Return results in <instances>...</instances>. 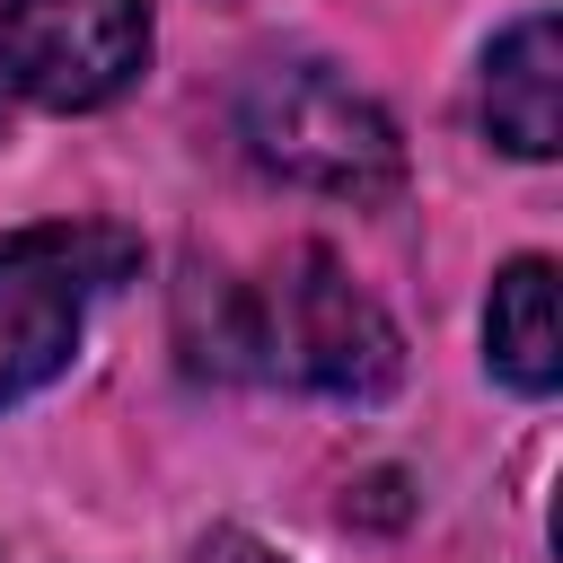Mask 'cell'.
<instances>
[{"mask_svg":"<svg viewBox=\"0 0 563 563\" xmlns=\"http://www.w3.org/2000/svg\"><path fill=\"white\" fill-rule=\"evenodd\" d=\"M238 141L264 176L334 202H387L405 185L396 123L325 62H264L238 88Z\"/></svg>","mask_w":563,"mask_h":563,"instance_id":"obj_2","label":"cell"},{"mask_svg":"<svg viewBox=\"0 0 563 563\" xmlns=\"http://www.w3.org/2000/svg\"><path fill=\"white\" fill-rule=\"evenodd\" d=\"M194 369L220 378H290L343 405H378L405 378V343L387 308L325 255L290 246L264 282H220L211 290V334H185Z\"/></svg>","mask_w":563,"mask_h":563,"instance_id":"obj_1","label":"cell"},{"mask_svg":"<svg viewBox=\"0 0 563 563\" xmlns=\"http://www.w3.org/2000/svg\"><path fill=\"white\" fill-rule=\"evenodd\" d=\"M484 132L510 158H554V141H563V35L545 9H528L484 53Z\"/></svg>","mask_w":563,"mask_h":563,"instance_id":"obj_5","label":"cell"},{"mask_svg":"<svg viewBox=\"0 0 563 563\" xmlns=\"http://www.w3.org/2000/svg\"><path fill=\"white\" fill-rule=\"evenodd\" d=\"M194 563H282V554H264L255 537H238V528H220V537H202V554Z\"/></svg>","mask_w":563,"mask_h":563,"instance_id":"obj_7","label":"cell"},{"mask_svg":"<svg viewBox=\"0 0 563 563\" xmlns=\"http://www.w3.org/2000/svg\"><path fill=\"white\" fill-rule=\"evenodd\" d=\"M132 264H141V246L97 220H53V229L0 238V405L53 387L70 369L88 308Z\"/></svg>","mask_w":563,"mask_h":563,"instance_id":"obj_3","label":"cell"},{"mask_svg":"<svg viewBox=\"0 0 563 563\" xmlns=\"http://www.w3.org/2000/svg\"><path fill=\"white\" fill-rule=\"evenodd\" d=\"M150 62V0H0V79L53 114L114 106Z\"/></svg>","mask_w":563,"mask_h":563,"instance_id":"obj_4","label":"cell"},{"mask_svg":"<svg viewBox=\"0 0 563 563\" xmlns=\"http://www.w3.org/2000/svg\"><path fill=\"white\" fill-rule=\"evenodd\" d=\"M484 361H493V378H510L519 396H554V378H563V325H554V264H545V255H519V264L493 282Z\"/></svg>","mask_w":563,"mask_h":563,"instance_id":"obj_6","label":"cell"},{"mask_svg":"<svg viewBox=\"0 0 563 563\" xmlns=\"http://www.w3.org/2000/svg\"><path fill=\"white\" fill-rule=\"evenodd\" d=\"M0 114H9V97H0Z\"/></svg>","mask_w":563,"mask_h":563,"instance_id":"obj_8","label":"cell"}]
</instances>
